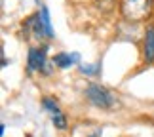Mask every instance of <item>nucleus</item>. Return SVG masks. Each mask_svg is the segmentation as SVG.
Listing matches in <instances>:
<instances>
[{"label":"nucleus","mask_w":154,"mask_h":137,"mask_svg":"<svg viewBox=\"0 0 154 137\" xmlns=\"http://www.w3.org/2000/svg\"><path fill=\"white\" fill-rule=\"evenodd\" d=\"M118 11L126 23L139 25L150 19L154 11V0H118Z\"/></svg>","instance_id":"f257e3e1"},{"label":"nucleus","mask_w":154,"mask_h":137,"mask_svg":"<svg viewBox=\"0 0 154 137\" xmlns=\"http://www.w3.org/2000/svg\"><path fill=\"white\" fill-rule=\"evenodd\" d=\"M84 95H86L88 103L97 107V109H101V111H112L120 105L116 95L112 92H109L106 88H103L101 84H88Z\"/></svg>","instance_id":"f03ea898"},{"label":"nucleus","mask_w":154,"mask_h":137,"mask_svg":"<svg viewBox=\"0 0 154 137\" xmlns=\"http://www.w3.org/2000/svg\"><path fill=\"white\" fill-rule=\"evenodd\" d=\"M51 65L48 61V46L46 44H38V46H31L27 53V73L34 74V73H42V74H51Z\"/></svg>","instance_id":"7ed1b4c3"},{"label":"nucleus","mask_w":154,"mask_h":137,"mask_svg":"<svg viewBox=\"0 0 154 137\" xmlns=\"http://www.w3.org/2000/svg\"><path fill=\"white\" fill-rule=\"evenodd\" d=\"M23 33H25L27 40H42L46 38V31H44V25H42V17H40V10L34 11L23 21Z\"/></svg>","instance_id":"20e7f679"},{"label":"nucleus","mask_w":154,"mask_h":137,"mask_svg":"<svg viewBox=\"0 0 154 137\" xmlns=\"http://www.w3.org/2000/svg\"><path fill=\"white\" fill-rule=\"evenodd\" d=\"M141 57L145 65L154 63V23H146L143 40H141Z\"/></svg>","instance_id":"39448f33"},{"label":"nucleus","mask_w":154,"mask_h":137,"mask_svg":"<svg viewBox=\"0 0 154 137\" xmlns=\"http://www.w3.org/2000/svg\"><path fill=\"white\" fill-rule=\"evenodd\" d=\"M51 63H53V67H57V69H61V70H65V69H70L72 65H78L80 63V53H69V51H59V53H55L53 55V59H51Z\"/></svg>","instance_id":"423d86ee"},{"label":"nucleus","mask_w":154,"mask_h":137,"mask_svg":"<svg viewBox=\"0 0 154 137\" xmlns=\"http://www.w3.org/2000/svg\"><path fill=\"white\" fill-rule=\"evenodd\" d=\"M72 137H103V128L101 126H91V124H88L86 132H82V128L76 126L74 132H72Z\"/></svg>","instance_id":"0eeeda50"},{"label":"nucleus","mask_w":154,"mask_h":137,"mask_svg":"<svg viewBox=\"0 0 154 137\" xmlns=\"http://www.w3.org/2000/svg\"><path fill=\"white\" fill-rule=\"evenodd\" d=\"M40 17H42V25L46 31V38L51 40L53 38V27H51V19H50V11L46 6H40Z\"/></svg>","instance_id":"6e6552de"},{"label":"nucleus","mask_w":154,"mask_h":137,"mask_svg":"<svg viewBox=\"0 0 154 137\" xmlns=\"http://www.w3.org/2000/svg\"><path fill=\"white\" fill-rule=\"evenodd\" d=\"M51 124L55 126L57 129H61V132H65V129L69 128V122H67V116H65L63 111L55 112V114H51Z\"/></svg>","instance_id":"1a4fd4ad"},{"label":"nucleus","mask_w":154,"mask_h":137,"mask_svg":"<svg viewBox=\"0 0 154 137\" xmlns=\"http://www.w3.org/2000/svg\"><path fill=\"white\" fill-rule=\"evenodd\" d=\"M80 73L86 74V76H97V74H101V63H95V65H91V63L80 65Z\"/></svg>","instance_id":"9d476101"},{"label":"nucleus","mask_w":154,"mask_h":137,"mask_svg":"<svg viewBox=\"0 0 154 137\" xmlns=\"http://www.w3.org/2000/svg\"><path fill=\"white\" fill-rule=\"evenodd\" d=\"M42 109L48 111L50 114H55V112L61 111V109H59V105H57V101L53 99V97H42Z\"/></svg>","instance_id":"9b49d317"},{"label":"nucleus","mask_w":154,"mask_h":137,"mask_svg":"<svg viewBox=\"0 0 154 137\" xmlns=\"http://www.w3.org/2000/svg\"><path fill=\"white\" fill-rule=\"evenodd\" d=\"M34 2H38V0H34Z\"/></svg>","instance_id":"f8f14e48"}]
</instances>
